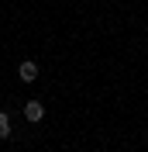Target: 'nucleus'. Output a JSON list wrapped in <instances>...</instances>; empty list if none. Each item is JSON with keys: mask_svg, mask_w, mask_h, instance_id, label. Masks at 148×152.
Instances as JSON below:
<instances>
[{"mask_svg": "<svg viewBox=\"0 0 148 152\" xmlns=\"http://www.w3.org/2000/svg\"><path fill=\"white\" fill-rule=\"evenodd\" d=\"M21 80H24V83H31V80H38V62H21Z\"/></svg>", "mask_w": 148, "mask_h": 152, "instance_id": "nucleus-2", "label": "nucleus"}, {"mask_svg": "<svg viewBox=\"0 0 148 152\" xmlns=\"http://www.w3.org/2000/svg\"><path fill=\"white\" fill-rule=\"evenodd\" d=\"M24 118H28V121H41V118H45V107L38 104V100H28V104H24Z\"/></svg>", "mask_w": 148, "mask_h": 152, "instance_id": "nucleus-1", "label": "nucleus"}, {"mask_svg": "<svg viewBox=\"0 0 148 152\" xmlns=\"http://www.w3.org/2000/svg\"><path fill=\"white\" fill-rule=\"evenodd\" d=\"M7 135H10V114L0 111V138H7Z\"/></svg>", "mask_w": 148, "mask_h": 152, "instance_id": "nucleus-3", "label": "nucleus"}]
</instances>
